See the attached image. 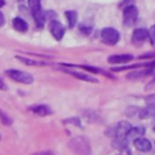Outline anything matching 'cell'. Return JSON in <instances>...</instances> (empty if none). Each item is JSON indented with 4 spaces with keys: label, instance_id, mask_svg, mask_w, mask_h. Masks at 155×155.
<instances>
[{
    "label": "cell",
    "instance_id": "17",
    "mask_svg": "<svg viewBox=\"0 0 155 155\" xmlns=\"http://www.w3.org/2000/svg\"><path fill=\"white\" fill-rule=\"evenodd\" d=\"M33 17H34V21H35L36 25L39 28H42L44 24H45V15H44L42 10H39V11L33 12Z\"/></svg>",
    "mask_w": 155,
    "mask_h": 155
},
{
    "label": "cell",
    "instance_id": "23",
    "mask_svg": "<svg viewBox=\"0 0 155 155\" xmlns=\"http://www.w3.org/2000/svg\"><path fill=\"white\" fill-rule=\"evenodd\" d=\"M140 59H145V58H155V52H149V53H144L139 56Z\"/></svg>",
    "mask_w": 155,
    "mask_h": 155
},
{
    "label": "cell",
    "instance_id": "5",
    "mask_svg": "<svg viewBox=\"0 0 155 155\" xmlns=\"http://www.w3.org/2000/svg\"><path fill=\"white\" fill-rule=\"evenodd\" d=\"M6 74L12 80L21 82V84L28 85V84H31L34 81V78L27 71H22V70H17V69H8V70H6Z\"/></svg>",
    "mask_w": 155,
    "mask_h": 155
},
{
    "label": "cell",
    "instance_id": "7",
    "mask_svg": "<svg viewBox=\"0 0 155 155\" xmlns=\"http://www.w3.org/2000/svg\"><path fill=\"white\" fill-rule=\"evenodd\" d=\"M154 70H155V68H144L143 70H138L137 69V70H133V71L128 73L126 75V79L127 80H139L142 78H145V76L153 74Z\"/></svg>",
    "mask_w": 155,
    "mask_h": 155
},
{
    "label": "cell",
    "instance_id": "16",
    "mask_svg": "<svg viewBox=\"0 0 155 155\" xmlns=\"http://www.w3.org/2000/svg\"><path fill=\"white\" fill-rule=\"evenodd\" d=\"M153 116H155V103H149L148 107H145L144 109H142L139 111L140 119H148V117H153Z\"/></svg>",
    "mask_w": 155,
    "mask_h": 155
},
{
    "label": "cell",
    "instance_id": "20",
    "mask_svg": "<svg viewBox=\"0 0 155 155\" xmlns=\"http://www.w3.org/2000/svg\"><path fill=\"white\" fill-rule=\"evenodd\" d=\"M28 4H29V8L33 12L35 11H39L41 10V5H40V0H28Z\"/></svg>",
    "mask_w": 155,
    "mask_h": 155
},
{
    "label": "cell",
    "instance_id": "25",
    "mask_svg": "<svg viewBox=\"0 0 155 155\" xmlns=\"http://www.w3.org/2000/svg\"><path fill=\"white\" fill-rule=\"evenodd\" d=\"M145 102H147V103H155V93L148 96V97L145 98Z\"/></svg>",
    "mask_w": 155,
    "mask_h": 155
},
{
    "label": "cell",
    "instance_id": "6",
    "mask_svg": "<svg viewBox=\"0 0 155 155\" xmlns=\"http://www.w3.org/2000/svg\"><path fill=\"white\" fill-rule=\"evenodd\" d=\"M50 31H51L52 36H53L56 40H61V39L63 38V35H64L65 29H64L63 24L59 23L58 21H52V22L50 23Z\"/></svg>",
    "mask_w": 155,
    "mask_h": 155
},
{
    "label": "cell",
    "instance_id": "15",
    "mask_svg": "<svg viewBox=\"0 0 155 155\" xmlns=\"http://www.w3.org/2000/svg\"><path fill=\"white\" fill-rule=\"evenodd\" d=\"M30 110H31L34 114L39 115V116H46V115H48V114H52V110L50 109V107L44 105V104L34 105V107L30 108Z\"/></svg>",
    "mask_w": 155,
    "mask_h": 155
},
{
    "label": "cell",
    "instance_id": "28",
    "mask_svg": "<svg viewBox=\"0 0 155 155\" xmlns=\"http://www.w3.org/2000/svg\"><path fill=\"white\" fill-rule=\"evenodd\" d=\"M4 23H5V17H4L2 12L0 11V27H2V25H4Z\"/></svg>",
    "mask_w": 155,
    "mask_h": 155
},
{
    "label": "cell",
    "instance_id": "24",
    "mask_svg": "<svg viewBox=\"0 0 155 155\" xmlns=\"http://www.w3.org/2000/svg\"><path fill=\"white\" fill-rule=\"evenodd\" d=\"M64 122H68V124H70V122H73V124H75L76 126H80V120H79L78 117H73V119H69V120H65Z\"/></svg>",
    "mask_w": 155,
    "mask_h": 155
},
{
    "label": "cell",
    "instance_id": "10",
    "mask_svg": "<svg viewBox=\"0 0 155 155\" xmlns=\"http://www.w3.org/2000/svg\"><path fill=\"white\" fill-rule=\"evenodd\" d=\"M134 147H136V149H138L142 153H148L151 149V143L149 139L139 137V138L134 139Z\"/></svg>",
    "mask_w": 155,
    "mask_h": 155
},
{
    "label": "cell",
    "instance_id": "19",
    "mask_svg": "<svg viewBox=\"0 0 155 155\" xmlns=\"http://www.w3.org/2000/svg\"><path fill=\"white\" fill-rule=\"evenodd\" d=\"M16 58H17L18 61H21L22 63L28 64V65H46V63H44V62L33 61V59H29V58H25V57H21V56H17Z\"/></svg>",
    "mask_w": 155,
    "mask_h": 155
},
{
    "label": "cell",
    "instance_id": "27",
    "mask_svg": "<svg viewBox=\"0 0 155 155\" xmlns=\"http://www.w3.org/2000/svg\"><path fill=\"white\" fill-rule=\"evenodd\" d=\"M7 87H6V84L4 82V80L0 78V90H6Z\"/></svg>",
    "mask_w": 155,
    "mask_h": 155
},
{
    "label": "cell",
    "instance_id": "9",
    "mask_svg": "<svg viewBox=\"0 0 155 155\" xmlns=\"http://www.w3.org/2000/svg\"><path fill=\"white\" fill-rule=\"evenodd\" d=\"M111 144L115 149H117L120 151H127L128 154H131L130 150H128V139H127V137H116L113 140Z\"/></svg>",
    "mask_w": 155,
    "mask_h": 155
},
{
    "label": "cell",
    "instance_id": "1",
    "mask_svg": "<svg viewBox=\"0 0 155 155\" xmlns=\"http://www.w3.org/2000/svg\"><path fill=\"white\" fill-rule=\"evenodd\" d=\"M68 148L75 154V155H91V147L90 142L82 137V136H76L73 137L68 142Z\"/></svg>",
    "mask_w": 155,
    "mask_h": 155
},
{
    "label": "cell",
    "instance_id": "13",
    "mask_svg": "<svg viewBox=\"0 0 155 155\" xmlns=\"http://www.w3.org/2000/svg\"><path fill=\"white\" fill-rule=\"evenodd\" d=\"M12 25L19 33H24V31L28 30V23L21 17H15L13 21H12Z\"/></svg>",
    "mask_w": 155,
    "mask_h": 155
},
{
    "label": "cell",
    "instance_id": "30",
    "mask_svg": "<svg viewBox=\"0 0 155 155\" xmlns=\"http://www.w3.org/2000/svg\"><path fill=\"white\" fill-rule=\"evenodd\" d=\"M154 75H155V70H154ZM153 84H155V79H154V81H151L149 85H153ZM149 85H148V86H149Z\"/></svg>",
    "mask_w": 155,
    "mask_h": 155
},
{
    "label": "cell",
    "instance_id": "31",
    "mask_svg": "<svg viewBox=\"0 0 155 155\" xmlns=\"http://www.w3.org/2000/svg\"><path fill=\"white\" fill-rule=\"evenodd\" d=\"M153 131H154V132H155V126H154V127H153Z\"/></svg>",
    "mask_w": 155,
    "mask_h": 155
},
{
    "label": "cell",
    "instance_id": "11",
    "mask_svg": "<svg viewBox=\"0 0 155 155\" xmlns=\"http://www.w3.org/2000/svg\"><path fill=\"white\" fill-rule=\"evenodd\" d=\"M133 59L132 54H113L108 58V62L110 64H120V63H127Z\"/></svg>",
    "mask_w": 155,
    "mask_h": 155
},
{
    "label": "cell",
    "instance_id": "3",
    "mask_svg": "<svg viewBox=\"0 0 155 155\" xmlns=\"http://www.w3.org/2000/svg\"><path fill=\"white\" fill-rule=\"evenodd\" d=\"M122 19H124V25H126V27H133L137 23V19H138V8L134 5L126 6L124 8Z\"/></svg>",
    "mask_w": 155,
    "mask_h": 155
},
{
    "label": "cell",
    "instance_id": "2",
    "mask_svg": "<svg viewBox=\"0 0 155 155\" xmlns=\"http://www.w3.org/2000/svg\"><path fill=\"white\" fill-rule=\"evenodd\" d=\"M131 130V124L127 121H120L116 125L111 126L105 131V134L109 137H126L128 131Z\"/></svg>",
    "mask_w": 155,
    "mask_h": 155
},
{
    "label": "cell",
    "instance_id": "18",
    "mask_svg": "<svg viewBox=\"0 0 155 155\" xmlns=\"http://www.w3.org/2000/svg\"><path fill=\"white\" fill-rule=\"evenodd\" d=\"M65 17L68 19V24L70 28H73L75 24H76V21H78V15L75 11H65Z\"/></svg>",
    "mask_w": 155,
    "mask_h": 155
},
{
    "label": "cell",
    "instance_id": "8",
    "mask_svg": "<svg viewBox=\"0 0 155 155\" xmlns=\"http://www.w3.org/2000/svg\"><path fill=\"white\" fill-rule=\"evenodd\" d=\"M148 38H149L148 30L144 29V28H137V29L132 33V42H133L134 45H140V44H143Z\"/></svg>",
    "mask_w": 155,
    "mask_h": 155
},
{
    "label": "cell",
    "instance_id": "22",
    "mask_svg": "<svg viewBox=\"0 0 155 155\" xmlns=\"http://www.w3.org/2000/svg\"><path fill=\"white\" fill-rule=\"evenodd\" d=\"M148 35H149V39L151 41V45L155 46V24L150 27V29L148 30Z\"/></svg>",
    "mask_w": 155,
    "mask_h": 155
},
{
    "label": "cell",
    "instance_id": "12",
    "mask_svg": "<svg viewBox=\"0 0 155 155\" xmlns=\"http://www.w3.org/2000/svg\"><path fill=\"white\" fill-rule=\"evenodd\" d=\"M144 133H145V128L143 126H136V127H131V130L128 131V133H127L126 137H127V139L134 140V139L142 137Z\"/></svg>",
    "mask_w": 155,
    "mask_h": 155
},
{
    "label": "cell",
    "instance_id": "29",
    "mask_svg": "<svg viewBox=\"0 0 155 155\" xmlns=\"http://www.w3.org/2000/svg\"><path fill=\"white\" fill-rule=\"evenodd\" d=\"M5 5V0H0V7H2Z\"/></svg>",
    "mask_w": 155,
    "mask_h": 155
},
{
    "label": "cell",
    "instance_id": "26",
    "mask_svg": "<svg viewBox=\"0 0 155 155\" xmlns=\"http://www.w3.org/2000/svg\"><path fill=\"white\" fill-rule=\"evenodd\" d=\"M33 155H53L52 151H48V150H45V151H39V153H35Z\"/></svg>",
    "mask_w": 155,
    "mask_h": 155
},
{
    "label": "cell",
    "instance_id": "14",
    "mask_svg": "<svg viewBox=\"0 0 155 155\" xmlns=\"http://www.w3.org/2000/svg\"><path fill=\"white\" fill-rule=\"evenodd\" d=\"M62 71L68 73V74L80 79V80H84V81H88V82H97L98 81L97 79H94V78H92L90 75H86V74H82V73H78V71H74V70H70V69H62Z\"/></svg>",
    "mask_w": 155,
    "mask_h": 155
},
{
    "label": "cell",
    "instance_id": "4",
    "mask_svg": "<svg viewBox=\"0 0 155 155\" xmlns=\"http://www.w3.org/2000/svg\"><path fill=\"white\" fill-rule=\"evenodd\" d=\"M101 38H102V41L104 44H107V45H115L120 40V33L116 29L111 28V27H107V28L102 29Z\"/></svg>",
    "mask_w": 155,
    "mask_h": 155
},
{
    "label": "cell",
    "instance_id": "21",
    "mask_svg": "<svg viewBox=\"0 0 155 155\" xmlns=\"http://www.w3.org/2000/svg\"><path fill=\"white\" fill-rule=\"evenodd\" d=\"M0 120L1 122L5 125V126H10L12 124V119L4 111V110H0Z\"/></svg>",
    "mask_w": 155,
    "mask_h": 155
}]
</instances>
